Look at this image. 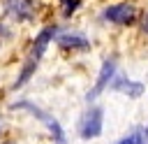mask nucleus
I'll return each instance as SVG.
<instances>
[{
	"label": "nucleus",
	"mask_w": 148,
	"mask_h": 144,
	"mask_svg": "<svg viewBox=\"0 0 148 144\" xmlns=\"http://www.w3.org/2000/svg\"><path fill=\"white\" fill-rule=\"evenodd\" d=\"M79 132L83 139H92L102 132V109L99 107H90L83 114V118L79 123Z\"/></svg>",
	"instance_id": "obj_1"
},
{
	"label": "nucleus",
	"mask_w": 148,
	"mask_h": 144,
	"mask_svg": "<svg viewBox=\"0 0 148 144\" xmlns=\"http://www.w3.org/2000/svg\"><path fill=\"white\" fill-rule=\"evenodd\" d=\"M104 16H106L109 21H113V23L127 26V23H132V21H134V16H136V7H134V5H130V2H120V5L109 7V9L104 12Z\"/></svg>",
	"instance_id": "obj_2"
},
{
	"label": "nucleus",
	"mask_w": 148,
	"mask_h": 144,
	"mask_svg": "<svg viewBox=\"0 0 148 144\" xmlns=\"http://www.w3.org/2000/svg\"><path fill=\"white\" fill-rule=\"evenodd\" d=\"M16 107H18V109H28V111H32L35 116H39V118L49 125V130L56 135V142H58V144H62V142H65V135H62V130H60V125H58V121H56V118H51L49 114H44L42 109L32 107V105H30V102H25V100H23V102H16V105H14V109H16Z\"/></svg>",
	"instance_id": "obj_3"
},
{
	"label": "nucleus",
	"mask_w": 148,
	"mask_h": 144,
	"mask_svg": "<svg viewBox=\"0 0 148 144\" xmlns=\"http://www.w3.org/2000/svg\"><path fill=\"white\" fill-rule=\"evenodd\" d=\"M53 35H56V26H46V28H44V30L35 37V44H32V53H30V58L39 60V58H42V53L46 51L49 42L53 39Z\"/></svg>",
	"instance_id": "obj_4"
},
{
	"label": "nucleus",
	"mask_w": 148,
	"mask_h": 144,
	"mask_svg": "<svg viewBox=\"0 0 148 144\" xmlns=\"http://www.w3.org/2000/svg\"><path fill=\"white\" fill-rule=\"evenodd\" d=\"M113 70H116V65H113L111 60H106V63L102 65V72H99V77H97L95 88H92V91H88V95H86L88 100H95V98L106 88V84H109V81H111V77H113Z\"/></svg>",
	"instance_id": "obj_5"
},
{
	"label": "nucleus",
	"mask_w": 148,
	"mask_h": 144,
	"mask_svg": "<svg viewBox=\"0 0 148 144\" xmlns=\"http://www.w3.org/2000/svg\"><path fill=\"white\" fill-rule=\"evenodd\" d=\"M7 9L14 19L25 21L32 16V0H7Z\"/></svg>",
	"instance_id": "obj_6"
},
{
	"label": "nucleus",
	"mask_w": 148,
	"mask_h": 144,
	"mask_svg": "<svg viewBox=\"0 0 148 144\" xmlns=\"http://www.w3.org/2000/svg\"><path fill=\"white\" fill-rule=\"evenodd\" d=\"M58 44L62 46V49H88V39L83 37V35H76V33H65V35H60L58 37Z\"/></svg>",
	"instance_id": "obj_7"
},
{
	"label": "nucleus",
	"mask_w": 148,
	"mask_h": 144,
	"mask_svg": "<svg viewBox=\"0 0 148 144\" xmlns=\"http://www.w3.org/2000/svg\"><path fill=\"white\" fill-rule=\"evenodd\" d=\"M35 67H37V60H35V58H30V60L25 63V67L21 70V74L16 77V81L12 84V88H14V91H16V88H21V86H23V84H25V81L30 79V74L35 72Z\"/></svg>",
	"instance_id": "obj_8"
},
{
	"label": "nucleus",
	"mask_w": 148,
	"mask_h": 144,
	"mask_svg": "<svg viewBox=\"0 0 148 144\" xmlns=\"http://www.w3.org/2000/svg\"><path fill=\"white\" fill-rule=\"evenodd\" d=\"M116 88H123V91H125L127 95H132V98H136V95L143 91V88H141V84H136V81H132V86L127 84V86H116Z\"/></svg>",
	"instance_id": "obj_9"
},
{
	"label": "nucleus",
	"mask_w": 148,
	"mask_h": 144,
	"mask_svg": "<svg viewBox=\"0 0 148 144\" xmlns=\"http://www.w3.org/2000/svg\"><path fill=\"white\" fill-rule=\"evenodd\" d=\"M120 144H136V142H134V137H125Z\"/></svg>",
	"instance_id": "obj_10"
},
{
	"label": "nucleus",
	"mask_w": 148,
	"mask_h": 144,
	"mask_svg": "<svg viewBox=\"0 0 148 144\" xmlns=\"http://www.w3.org/2000/svg\"><path fill=\"white\" fill-rule=\"evenodd\" d=\"M146 135H148V128H146Z\"/></svg>",
	"instance_id": "obj_11"
}]
</instances>
